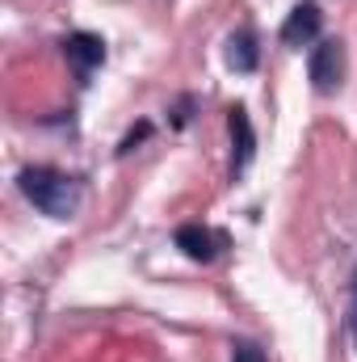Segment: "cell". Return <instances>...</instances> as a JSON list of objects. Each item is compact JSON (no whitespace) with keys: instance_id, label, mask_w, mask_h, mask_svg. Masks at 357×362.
<instances>
[{"instance_id":"1","label":"cell","mask_w":357,"mask_h":362,"mask_svg":"<svg viewBox=\"0 0 357 362\" xmlns=\"http://www.w3.org/2000/svg\"><path fill=\"white\" fill-rule=\"evenodd\" d=\"M21 194L42 211V215H51V219H72L76 211H80V181L68 177V173H59V169H51V165H30V169H21Z\"/></svg>"},{"instance_id":"2","label":"cell","mask_w":357,"mask_h":362,"mask_svg":"<svg viewBox=\"0 0 357 362\" xmlns=\"http://www.w3.org/2000/svg\"><path fill=\"white\" fill-rule=\"evenodd\" d=\"M307 72H311L315 93H332L337 85H341V76H345V47H341L337 38H324V42L311 51Z\"/></svg>"},{"instance_id":"3","label":"cell","mask_w":357,"mask_h":362,"mask_svg":"<svg viewBox=\"0 0 357 362\" xmlns=\"http://www.w3.org/2000/svg\"><path fill=\"white\" fill-rule=\"evenodd\" d=\"M320 25H324V13H320V4H294L290 8V17H286V25H282V42L286 47H307V42H315L320 38Z\"/></svg>"},{"instance_id":"4","label":"cell","mask_w":357,"mask_h":362,"mask_svg":"<svg viewBox=\"0 0 357 362\" xmlns=\"http://www.w3.org/2000/svg\"><path fill=\"white\" fill-rule=\"evenodd\" d=\"M177 249L189 257V262H214L219 257V249H223V236L219 232H210V228H202V223H185L177 228Z\"/></svg>"},{"instance_id":"5","label":"cell","mask_w":357,"mask_h":362,"mask_svg":"<svg viewBox=\"0 0 357 362\" xmlns=\"http://www.w3.org/2000/svg\"><path fill=\"white\" fill-rule=\"evenodd\" d=\"M63 55H68V64H72L80 76H89L97 64H105V42H101L97 34L76 30V34H68V38H63Z\"/></svg>"},{"instance_id":"6","label":"cell","mask_w":357,"mask_h":362,"mask_svg":"<svg viewBox=\"0 0 357 362\" xmlns=\"http://www.w3.org/2000/svg\"><path fill=\"white\" fill-rule=\"evenodd\" d=\"M227 127H231V144H236L231 169H236V173H244V169H248V160H253V152H257V135H253L248 110H244V105H231V118H227Z\"/></svg>"},{"instance_id":"7","label":"cell","mask_w":357,"mask_h":362,"mask_svg":"<svg viewBox=\"0 0 357 362\" xmlns=\"http://www.w3.org/2000/svg\"><path fill=\"white\" fill-rule=\"evenodd\" d=\"M257 59H261V51H257L253 30H236V34L227 38V64H231L236 72H253Z\"/></svg>"},{"instance_id":"8","label":"cell","mask_w":357,"mask_h":362,"mask_svg":"<svg viewBox=\"0 0 357 362\" xmlns=\"http://www.w3.org/2000/svg\"><path fill=\"white\" fill-rule=\"evenodd\" d=\"M231 362H265V350L253 341H240V346H231Z\"/></svg>"},{"instance_id":"9","label":"cell","mask_w":357,"mask_h":362,"mask_svg":"<svg viewBox=\"0 0 357 362\" xmlns=\"http://www.w3.org/2000/svg\"><path fill=\"white\" fill-rule=\"evenodd\" d=\"M147 135H152V127H147V122H139V131H131V135L122 139V148H118V152H122V156H126V152H135V144H143Z\"/></svg>"},{"instance_id":"10","label":"cell","mask_w":357,"mask_h":362,"mask_svg":"<svg viewBox=\"0 0 357 362\" xmlns=\"http://www.w3.org/2000/svg\"><path fill=\"white\" fill-rule=\"evenodd\" d=\"M353 333H357V278H353Z\"/></svg>"}]
</instances>
